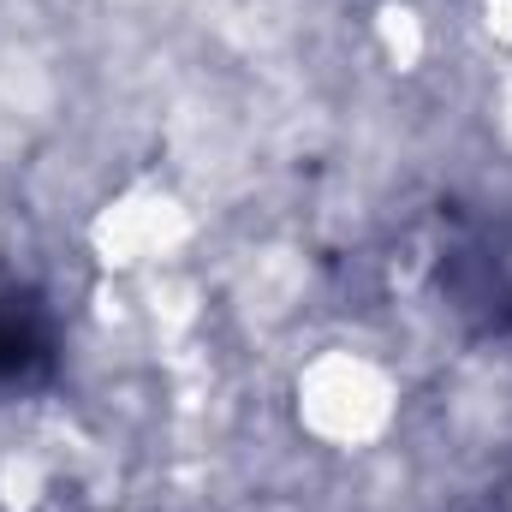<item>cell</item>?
Wrapping results in <instances>:
<instances>
[{
  "label": "cell",
  "instance_id": "cell-1",
  "mask_svg": "<svg viewBox=\"0 0 512 512\" xmlns=\"http://www.w3.org/2000/svg\"><path fill=\"white\" fill-rule=\"evenodd\" d=\"M286 411H292V429L310 447L358 459V453H376L387 435L399 429L405 382H399V370L387 364L382 352L334 340V346H316V352H304L292 364Z\"/></svg>",
  "mask_w": 512,
  "mask_h": 512
},
{
  "label": "cell",
  "instance_id": "cell-2",
  "mask_svg": "<svg viewBox=\"0 0 512 512\" xmlns=\"http://www.w3.org/2000/svg\"><path fill=\"white\" fill-rule=\"evenodd\" d=\"M191 239H197V209L167 179H126L84 221V245L108 280H143L155 268H173L185 262Z\"/></svg>",
  "mask_w": 512,
  "mask_h": 512
},
{
  "label": "cell",
  "instance_id": "cell-3",
  "mask_svg": "<svg viewBox=\"0 0 512 512\" xmlns=\"http://www.w3.org/2000/svg\"><path fill=\"white\" fill-rule=\"evenodd\" d=\"M131 292H137V322H143L161 346L197 340V328H203V316H209V292L197 286V274H191L185 262L131 280Z\"/></svg>",
  "mask_w": 512,
  "mask_h": 512
},
{
  "label": "cell",
  "instance_id": "cell-4",
  "mask_svg": "<svg viewBox=\"0 0 512 512\" xmlns=\"http://www.w3.org/2000/svg\"><path fill=\"white\" fill-rule=\"evenodd\" d=\"M370 54L393 78H417L435 54V24L417 0H376L370 6Z\"/></svg>",
  "mask_w": 512,
  "mask_h": 512
},
{
  "label": "cell",
  "instance_id": "cell-5",
  "mask_svg": "<svg viewBox=\"0 0 512 512\" xmlns=\"http://www.w3.org/2000/svg\"><path fill=\"white\" fill-rule=\"evenodd\" d=\"M54 507V459L36 447L0 453V512H48Z\"/></svg>",
  "mask_w": 512,
  "mask_h": 512
},
{
  "label": "cell",
  "instance_id": "cell-6",
  "mask_svg": "<svg viewBox=\"0 0 512 512\" xmlns=\"http://www.w3.org/2000/svg\"><path fill=\"white\" fill-rule=\"evenodd\" d=\"M471 24L489 48L512 54V0H471Z\"/></svg>",
  "mask_w": 512,
  "mask_h": 512
},
{
  "label": "cell",
  "instance_id": "cell-7",
  "mask_svg": "<svg viewBox=\"0 0 512 512\" xmlns=\"http://www.w3.org/2000/svg\"><path fill=\"white\" fill-rule=\"evenodd\" d=\"M489 126H495V137L512 149V66H501L495 84H489Z\"/></svg>",
  "mask_w": 512,
  "mask_h": 512
},
{
  "label": "cell",
  "instance_id": "cell-8",
  "mask_svg": "<svg viewBox=\"0 0 512 512\" xmlns=\"http://www.w3.org/2000/svg\"><path fill=\"white\" fill-rule=\"evenodd\" d=\"M0 251H6V215H0Z\"/></svg>",
  "mask_w": 512,
  "mask_h": 512
}]
</instances>
